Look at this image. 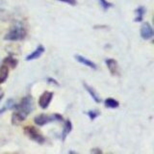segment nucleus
Here are the masks:
<instances>
[{"label":"nucleus","instance_id":"nucleus-1","mask_svg":"<svg viewBox=\"0 0 154 154\" xmlns=\"http://www.w3.org/2000/svg\"><path fill=\"white\" fill-rule=\"evenodd\" d=\"M24 37H25V29H24L22 23L20 22H17L11 28L6 36H5V40L6 41H20L23 40Z\"/></svg>","mask_w":154,"mask_h":154},{"label":"nucleus","instance_id":"nucleus-2","mask_svg":"<svg viewBox=\"0 0 154 154\" xmlns=\"http://www.w3.org/2000/svg\"><path fill=\"white\" fill-rule=\"evenodd\" d=\"M63 120V117L59 114H53V115H45V114H41L37 116V117L34 119V122L38 126H43L49 122H60Z\"/></svg>","mask_w":154,"mask_h":154},{"label":"nucleus","instance_id":"nucleus-3","mask_svg":"<svg viewBox=\"0 0 154 154\" xmlns=\"http://www.w3.org/2000/svg\"><path fill=\"white\" fill-rule=\"evenodd\" d=\"M34 109H35V103H34L33 97L31 95H27L25 97H23L20 104H19L17 108V110L20 111V112L25 116L31 114L34 111Z\"/></svg>","mask_w":154,"mask_h":154},{"label":"nucleus","instance_id":"nucleus-4","mask_svg":"<svg viewBox=\"0 0 154 154\" xmlns=\"http://www.w3.org/2000/svg\"><path fill=\"white\" fill-rule=\"evenodd\" d=\"M24 131H25L26 135L30 138L31 140H33V141H35L38 143H45V138H43L42 135L38 133V130L33 127V126H26L25 128H24Z\"/></svg>","mask_w":154,"mask_h":154},{"label":"nucleus","instance_id":"nucleus-5","mask_svg":"<svg viewBox=\"0 0 154 154\" xmlns=\"http://www.w3.org/2000/svg\"><path fill=\"white\" fill-rule=\"evenodd\" d=\"M53 98L52 91H45L38 98V105L41 106L42 109H46L49 106L51 100Z\"/></svg>","mask_w":154,"mask_h":154},{"label":"nucleus","instance_id":"nucleus-6","mask_svg":"<svg viewBox=\"0 0 154 154\" xmlns=\"http://www.w3.org/2000/svg\"><path fill=\"white\" fill-rule=\"evenodd\" d=\"M154 32L150 24L148 22L143 23V25L141 27V37L143 40H150V38H152Z\"/></svg>","mask_w":154,"mask_h":154},{"label":"nucleus","instance_id":"nucleus-7","mask_svg":"<svg viewBox=\"0 0 154 154\" xmlns=\"http://www.w3.org/2000/svg\"><path fill=\"white\" fill-rule=\"evenodd\" d=\"M105 64L113 75H115V76L119 75V65H118L117 61L114 59H106Z\"/></svg>","mask_w":154,"mask_h":154},{"label":"nucleus","instance_id":"nucleus-8","mask_svg":"<svg viewBox=\"0 0 154 154\" xmlns=\"http://www.w3.org/2000/svg\"><path fill=\"white\" fill-rule=\"evenodd\" d=\"M74 58L76 59L77 62H79V63H80V64L84 65V66H88V67H90V69H94V70H95V69H97V66H96L93 61H91V60H89V59H87V58H85V57H83V56H81V55H79V54H76V55L74 56Z\"/></svg>","mask_w":154,"mask_h":154},{"label":"nucleus","instance_id":"nucleus-9","mask_svg":"<svg viewBox=\"0 0 154 154\" xmlns=\"http://www.w3.org/2000/svg\"><path fill=\"white\" fill-rule=\"evenodd\" d=\"M45 46L40 45L35 50H34L32 53H30L27 57H26V61H32V60H36L38 58H40L43 53H45Z\"/></svg>","mask_w":154,"mask_h":154},{"label":"nucleus","instance_id":"nucleus-10","mask_svg":"<svg viewBox=\"0 0 154 154\" xmlns=\"http://www.w3.org/2000/svg\"><path fill=\"white\" fill-rule=\"evenodd\" d=\"M83 86H84V88H85V89H86V91L89 93V94L91 95V97L93 98V100L94 101L95 103H100V102H101L100 96L98 95V94L96 93L95 90L93 88V87L89 86L87 83H84V84H83Z\"/></svg>","mask_w":154,"mask_h":154},{"label":"nucleus","instance_id":"nucleus-11","mask_svg":"<svg viewBox=\"0 0 154 154\" xmlns=\"http://www.w3.org/2000/svg\"><path fill=\"white\" fill-rule=\"evenodd\" d=\"M27 118V116H25L24 114H22L20 111L17 110L16 112L13 114L12 117V122L13 124H19L20 122H22L24 119Z\"/></svg>","mask_w":154,"mask_h":154},{"label":"nucleus","instance_id":"nucleus-12","mask_svg":"<svg viewBox=\"0 0 154 154\" xmlns=\"http://www.w3.org/2000/svg\"><path fill=\"white\" fill-rule=\"evenodd\" d=\"M71 130H72V123H71L70 120L67 119V120H66L65 125H64V129H63L62 135H61L62 141H63V142H65V140L66 139L67 135H69V134L71 132Z\"/></svg>","mask_w":154,"mask_h":154},{"label":"nucleus","instance_id":"nucleus-13","mask_svg":"<svg viewBox=\"0 0 154 154\" xmlns=\"http://www.w3.org/2000/svg\"><path fill=\"white\" fill-rule=\"evenodd\" d=\"M146 8H144L143 6L138 7L136 10H135L136 17H135V18H134V21L135 22H141V21H143V16H144V14H146Z\"/></svg>","mask_w":154,"mask_h":154},{"label":"nucleus","instance_id":"nucleus-14","mask_svg":"<svg viewBox=\"0 0 154 154\" xmlns=\"http://www.w3.org/2000/svg\"><path fill=\"white\" fill-rule=\"evenodd\" d=\"M9 75V67L6 66H0V84H3L7 80Z\"/></svg>","mask_w":154,"mask_h":154},{"label":"nucleus","instance_id":"nucleus-15","mask_svg":"<svg viewBox=\"0 0 154 154\" xmlns=\"http://www.w3.org/2000/svg\"><path fill=\"white\" fill-rule=\"evenodd\" d=\"M104 104L107 108H110V109H116L118 108L119 106V103L118 100H116L115 98H112V97H109V98H106L105 101H104Z\"/></svg>","mask_w":154,"mask_h":154},{"label":"nucleus","instance_id":"nucleus-16","mask_svg":"<svg viewBox=\"0 0 154 154\" xmlns=\"http://www.w3.org/2000/svg\"><path fill=\"white\" fill-rule=\"evenodd\" d=\"M3 65L8 67H11V69H14L17 65V61L14 60L13 57H7L6 59L4 60Z\"/></svg>","mask_w":154,"mask_h":154},{"label":"nucleus","instance_id":"nucleus-17","mask_svg":"<svg viewBox=\"0 0 154 154\" xmlns=\"http://www.w3.org/2000/svg\"><path fill=\"white\" fill-rule=\"evenodd\" d=\"M98 3L99 5L101 6V8H102L104 11H107L108 9L112 8L114 5L111 3V2H108L107 0H98Z\"/></svg>","mask_w":154,"mask_h":154},{"label":"nucleus","instance_id":"nucleus-18","mask_svg":"<svg viewBox=\"0 0 154 154\" xmlns=\"http://www.w3.org/2000/svg\"><path fill=\"white\" fill-rule=\"evenodd\" d=\"M87 115H88V117L90 118L91 120H94L99 116V112L96 110H91L89 112H87Z\"/></svg>","mask_w":154,"mask_h":154},{"label":"nucleus","instance_id":"nucleus-19","mask_svg":"<svg viewBox=\"0 0 154 154\" xmlns=\"http://www.w3.org/2000/svg\"><path fill=\"white\" fill-rule=\"evenodd\" d=\"M58 1L63 2V3H66L69 5H71V6H75V5L77 4L76 0H58Z\"/></svg>","mask_w":154,"mask_h":154},{"label":"nucleus","instance_id":"nucleus-20","mask_svg":"<svg viewBox=\"0 0 154 154\" xmlns=\"http://www.w3.org/2000/svg\"><path fill=\"white\" fill-rule=\"evenodd\" d=\"M46 81L48 82V83H52V84H55L56 86H59V83H58V81H56L55 79L51 78V77H48V78L46 79Z\"/></svg>","mask_w":154,"mask_h":154},{"label":"nucleus","instance_id":"nucleus-21","mask_svg":"<svg viewBox=\"0 0 154 154\" xmlns=\"http://www.w3.org/2000/svg\"><path fill=\"white\" fill-rule=\"evenodd\" d=\"M3 96H4V94H0V100H1V99L3 98Z\"/></svg>","mask_w":154,"mask_h":154}]
</instances>
